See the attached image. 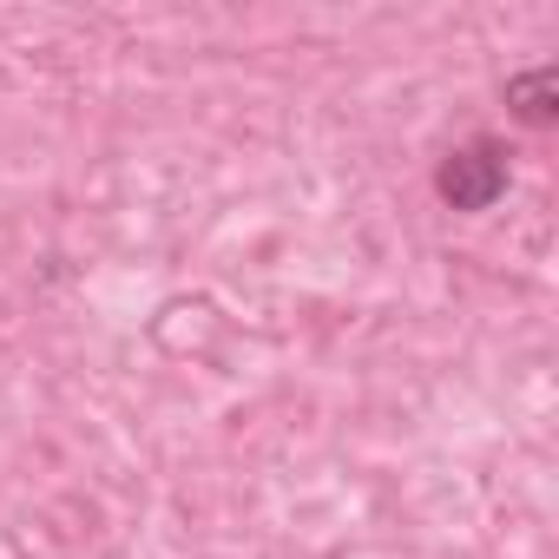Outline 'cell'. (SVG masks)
<instances>
[{
  "label": "cell",
  "mask_w": 559,
  "mask_h": 559,
  "mask_svg": "<svg viewBox=\"0 0 559 559\" xmlns=\"http://www.w3.org/2000/svg\"><path fill=\"white\" fill-rule=\"evenodd\" d=\"M507 185H513V165H507V145H500L493 132L461 139V145L435 165V198H441L448 211H461V217L493 211V204L507 198Z\"/></svg>",
  "instance_id": "6da1fadb"
},
{
  "label": "cell",
  "mask_w": 559,
  "mask_h": 559,
  "mask_svg": "<svg viewBox=\"0 0 559 559\" xmlns=\"http://www.w3.org/2000/svg\"><path fill=\"white\" fill-rule=\"evenodd\" d=\"M507 112L526 126V132H546L559 126V67H526L507 80Z\"/></svg>",
  "instance_id": "7a4b0ae2"
}]
</instances>
